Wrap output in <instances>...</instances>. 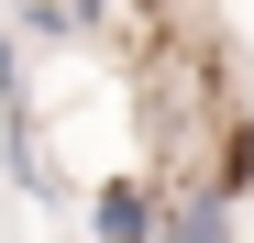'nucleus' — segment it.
Listing matches in <instances>:
<instances>
[{"label": "nucleus", "mask_w": 254, "mask_h": 243, "mask_svg": "<svg viewBox=\"0 0 254 243\" xmlns=\"http://www.w3.org/2000/svg\"><path fill=\"white\" fill-rule=\"evenodd\" d=\"M243 232H254V199H243Z\"/></svg>", "instance_id": "5"}, {"label": "nucleus", "mask_w": 254, "mask_h": 243, "mask_svg": "<svg viewBox=\"0 0 254 243\" xmlns=\"http://www.w3.org/2000/svg\"><path fill=\"white\" fill-rule=\"evenodd\" d=\"M77 221H89V243H155L166 232V177L122 166V177H100L89 199H77Z\"/></svg>", "instance_id": "1"}, {"label": "nucleus", "mask_w": 254, "mask_h": 243, "mask_svg": "<svg viewBox=\"0 0 254 243\" xmlns=\"http://www.w3.org/2000/svg\"><path fill=\"white\" fill-rule=\"evenodd\" d=\"M243 232V199H221L210 177H166V232L155 243H232Z\"/></svg>", "instance_id": "3"}, {"label": "nucleus", "mask_w": 254, "mask_h": 243, "mask_svg": "<svg viewBox=\"0 0 254 243\" xmlns=\"http://www.w3.org/2000/svg\"><path fill=\"white\" fill-rule=\"evenodd\" d=\"M0 166H11V188H22V199L77 210V177L56 166V144H45V122H33V111H0Z\"/></svg>", "instance_id": "2"}, {"label": "nucleus", "mask_w": 254, "mask_h": 243, "mask_svg": "<svg viewBox=\"0 0 254 243\" xmlns=\"http://www.w3.org/2000/svg\"><path fill=\"white\" fill-rule=\"evenodd\" d=\"M0 111H33V66H22V33L0 11Z\"/></svg>", "instance_id": "4"}]
</instances>
